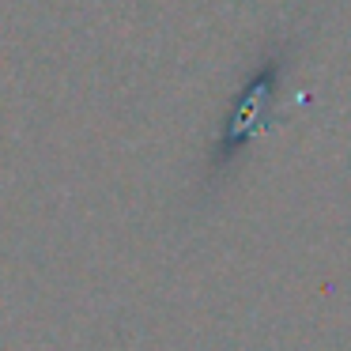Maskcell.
Wrapping results in <instances>:
<instances>
[{
    "instance_id": "1",
    "label": "cell",
    "mask_w": 351,
    "mask_h": 351,
    "mask_svg": "<svg viewBox=\"0 0 351 351\" xmlns=\"http://www.w3.org/2000/svg\"><path fill=\"white\" fill-rule=\"evenodd\" d=\"M283 61H287V57L276 53L272 61H268L265 69H261L257 76L250 80V87H245L242 102L234 106V114H230V125H227V144H230V147L250 144V140L257 136L261 129H265L268 114H272V102H276V87H280Z\"/></svg>"
}]
</instances>
